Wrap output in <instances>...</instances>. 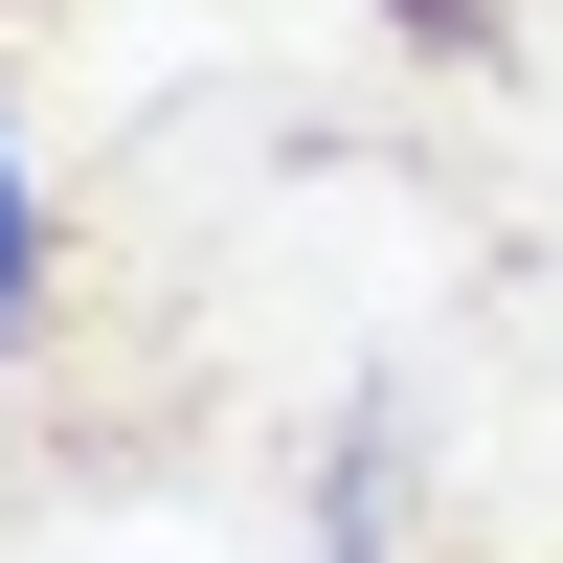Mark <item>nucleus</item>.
Returning <instances> with one entry per match:
<instances>
[{
  "label": "nucleus",
  "instance_id": "1",
  "mask_svg": "<svg viewBox=\"0 0 563 563\" xmlns=\"http://www.w3.org/2000/svg\"><path fill=\"white\" fill-rule=\"evenodd\" d=\"M23 294H45V203H23V135H0V339H23Z\"/></svg>",
  "mask_w": 563,
  "mask_h": 563
},
{
  "label": "nucleus",
  "instance_id": "2",
  "mask_svg": "<svg viewBox=\"0 0 563 563\" xmlns=\"http://www.w3.org/2000/svg\"><path fill=\"white\" fill-rule=\"evenodd\" d=\"M384 23H406V45H451V68H474V45H496V0H384Z\"/></svg>",
  "mask_w": 563,
  "mask_h": 563
}]
</instances>
